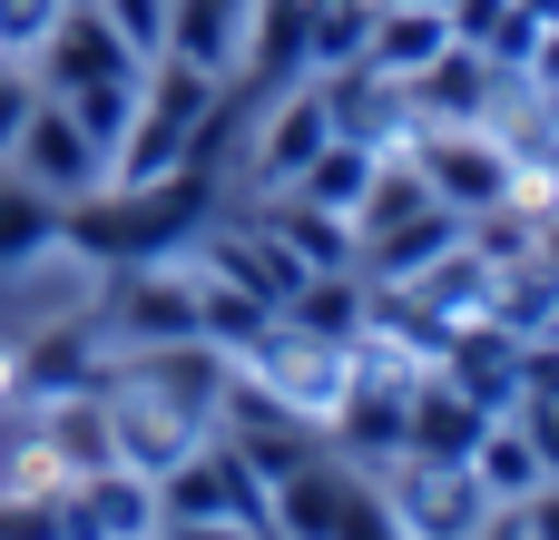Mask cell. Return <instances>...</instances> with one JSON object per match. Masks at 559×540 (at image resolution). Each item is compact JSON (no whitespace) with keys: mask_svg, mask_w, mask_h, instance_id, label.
<instances>
[{"mask_svg":"<svg viewBox=\"0 0 559 540\" xmlns=\"http://www.w3.org/2000/svg\"><path fill=\"white\" fill-rule=\"evenodd\" d=\"M216 216V177L206 167H167V177H138V187H98L59 216V256L118 275V266H167L206 236Z\"/></svg>","mask_w":559,"mask_h":540,"instance_id":"cell-1","label":"cell"},{"mask_svg":"<svg viewBox=\"0 0 559 540\" xmlns=\"http://www.w3.org/2000/svg\"><path fill=\"white\" fill-rule=\"evenodd\" d=\"M265 540H403V521H393V502H383V482H373L364 462L314 453L305 472L275 482V521H265Z\"/></svg>","mask_w":559,"mask_h":540,"instance_id":"cell-2","label":"cell"},{"mask_svg":"<svg viewBox=\"0 0 559 540\" xmlns=\"http://www.w3.org/2000/svg\"><path fill=\"white\" fill-rule=\"evenodd\" d=\"M216 89H226V79H206V69H187V59H147L138 118H128V138H118V157H108V187H138V177L187 167V157H197V128H206V108H216Z\"/></svg>","mask_w":559,"mask_h":540,"instance_id":"cell-3","label":"cell"},{"mask_svg":"<svg viewBox=\"0 0 559 540\" xmlns=\"http://www.w3.org/2000/svg\"><path fill=\"white\" fill-rule=\"evenodd\" d=\"M226 364H236L246 384H265L275 403L314 413V423H324V413L344 403V384H354V344H324V334H314V325H295V315H265Z\"/></svg>","mask_w":559,"mask_h":540,"instance_id":"cell-4","label":"cell"},{"mask_svg":"<svg viewBox=\"0 0 559 540\" xmlns=\"http://www.w3.org/2000/svg\"><path fill=\"white\" fill-rule=\"evenodd\" d=\"M373 482H383L403 540H472V531H481V512H491L481 472L452 462V453H393V462H373Z\"/></svg>","mask_w":559,"mask_h":540,"instance_id":"cell-5","label":"cell"},{"mask_svg":"<svg viewBox=\"0 0 559 540\" xmlns=\"http://www.w3.org/2000/svg\"><path fill=\"white\" fill-rule=\"evenodd\" d=\"M403 157L423 167V187H432L452 216H481V207H501V197L521 187V167H511V148H501L491 128H413Z\"/></svg>","mask_w":559,"mask_h":540,"instance_id":"cell-6","label":"cell"},{"mask_svg":"<svg viewBox=\"0 0 559 540\" xmlns=\"http://www.w3.org/2000/svg\"><path fill=\"white\" fill-rule=\"evenodd\" d=\"M216 433H226V443H236V453H246V462L265 472V492H275L285 472H305L314 453H334L314 413H295V403H275V394H265V384H246L236 364H226V403H216Z\"/></svg>","mask_w":559,"mask_h":540,"instance_id":"cell-7","label":"cell"},{"mask_svg":"<svg viewBox=\"0 0 559 540\" xmlns=\"http://www.w3.org/2000/svg\"><path fill=\"white\" fill-rule=\"evenodd\" d=\"M0 167H20L39 197H59V207H79V197H98L108 187V148L59 108V98H39L29 118H20V138H10V157Z\"/></svg>","mask_w":559,"mask_h":540,"instance_id":"cell-8","label":"cell"},{"mask_svg":"<svg viewBox=\"0 0 559 540\" xmlns=\"http://www.w3.org/2000/svg\"><path fill=\"white\" fill-rule=\"evenodd\" d=\"M324 138H334V118H324V89H314V79L265 89V118L246 128V187H255V197L295 187V177H305V157H314Z\"/></svg>","mask_w":559,"mask_h":540,"instance_id":"cell-9","label":"cell"},{"mask_svg":"<svg viewBox=\"0 0 559 540\" xmlns=\"http://www.w3.org/2000/svg\"><path fill=\"white\" fill-rule=\"evenodd\" d=\"M59 531L69 540H157V482L128 472V462H108V472H88V482L59 492Z\"/></svg>","mask_w":559,"mask_h":540,"instance_id":"cell-10","label":"cell"},{"mask_svg":"<svg viewBox=\"0 0 559 540\" xmlns=\"http://www.w3.org/2000/svg\"><path fill=\"white\" fill-rule=\"evenodd\" d=\"M521 374H531V344H521V334H501L491 315H481V325H462V334L442 344V384H462L481 413H521Z\"/></svg>","mask_w":559,"mask_h":540,"instance_id":"cell-11","label":"cell"},{"mask_svg":"<svg viewBox=\"0 0 559 540\" xmlns=\"http://www.w3.org/2000/svg\"><path fill=\"white\" fill-rule=\"evenodd\" d=\"M246 30H255V0H167L157 59H187L206 79H236L246 69Z\"/></svg>","mask_w":559,"mask_h":540,"instance_id":"cell-12","label":"cell"},{"mask_svg":"<svg viewBox=\"0 0 559 540\" xmlns=\"http://www.w3.org/2000/svg\"><path fill=\"white\" fill-rule=\"evenodd\" d=\"M501 413H481L462 384H442V364L413 384V413H403V453H452V462H472L481 453V433H491Z\"/></svg>","mask_w":559,"mask_h":540,"instance_id":"cell-13","label":"cell"},{"mask_svg":"<svg viewBox=\"0 0 559 540\" xmlns=\"http://www.w3.org/2000/svg\"><path fill=\"white\" fill-rule=\"evenodd\" d=\"M452 39H462L452 10H383V0H373V39H364V59H373L383 79H423Z\"/></svg>","mask_w":559,"mask_h":540,"instance_id":"cell-14","label":"cell"},{"mask_svg":"<svg viewBox=\"0 0 559 540\" xmlns=\"http://www.w3.org/2000/svg\"><path fill=\"white\" fill-rule=\"evenodd\" d=\"M59 197H39L20 167H0V266H29V256H59Z\"/></svg>","mask_w":559,"mask_h":540,"instance_id":"cell-15","label":"cell"},{"mask_svg":"<svg viewBox=\"0 0 559 540\" xmlns=\"http://www.w3.org/2000/svg\"><path fill=\"white\" fill-rule=\"evenodd\" d=\"M472 472H481V492H491V502H531V492L550 482V462H540V443H531V433H521L511 413H501V423L481 433V453H472Z\"/></svg>","mask_w":559,"mask_h":540,"instance_id":"cell-16","label":"cell"},{"mask_svg":"<svg viewBox=\"0 0 559 540\" xmlns=\"http://www.w3.org/2000/svg\"><path fill=\"white\" fill-rule=\"evenodd\" d=\"M364 39H373V0H305V79L354 69Z\"/></svg>","mask_w":559,"mask_h":540,"instance_id":"cell-17","label":"cell"},{"mask_svg":"<svg viewBox=\"0 0 559 540\" xmlns=\"http://www.w3.org/2000/svg\"><path fill=\"white\" fill-rule=\"evenodd\" d=\"M59 10H69V0H0V59H20V69H29V59H39V39L59 30Z\"/></svg>","mask_w":559,"mask_h":540,"instance_id":"cell-18","label":"cell"},{"mask_svg":"<svg viewBox=\"0 0 559 540\" xmlns=\"http://www.w3.org/2000/svg\"><path fill=\"white\" fill-rule=\"evenodd\" d=\"M0 540H69V531H59V502H39V492H0Z\"/></svg>","mask_w":559,"mask_h":540,"instance_id":"cell-19","label":"cell"},{"mask_svg":"<svg viewBox=\"0 0 559 540\" xmlns=\"http://www.w3.org/2000/svg\"><path fill=\"white\" fill-rule=\"evenodd\" d=\"M29 108H39V79H29L20 59H0V157H10V138H20Z\"/></svg>","mask_w":559,"mask_h":540,"instance_id":"cell-20","label":"cell"},{"mask_svg":"<svg viewBox=\"0 0 559 540\" xmlns=\"http://www.w3.org/2000/svg\"><path fill=\"white\" fill-rule=\"evenodd\" d=\"M511 512L531 521V540H559V472L540 482V492H531V502H511Z\"/></svg>","mask_w":559,"mask_h":540,"instance_id":"cell-21","label":"cell"},{"mask_svg":"<svg viewBox=\"0 0 559 540\" xmlns=\"http://www.w3.org/2000/svg\"><path fill=\"white\" fill-rule=\"evenodd\" d=\"M157 540H255L246 521H157Z\"/></svg>","mask_w":559,"mask_h":540,"instance_id":"cell-22","label":"cell"},{"mask_svg":"<svg viewBox=\"0 0 559 540\" xmlns=\"http://www.w3.org/2000/svg\"><path fill=\"white\" fill-rule=\"evenodd\" d=\"M472 540H531V521H521L511 502H491V512H481V531H472Z\"/></svg>","mask_w":559,"mask_h":540,"instance_id":"cell-23","label":"cell"},{"mask_svg":"<svg viewBox=\"0 0 559 540\" xmlns=\"http://www.w3.org/2000/svg\"><path fill=\"white\" fill-rule=\"evenodd\" d=\"M383 10H442V0H383Z\"/></svg>","mask_w":559,"mask_h":540,"instance_id":"cell-24","label":"cell"}]
</instances>
